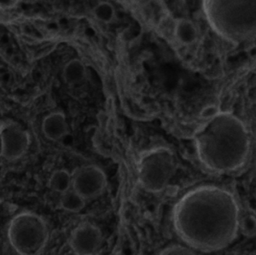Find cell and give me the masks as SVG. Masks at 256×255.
Instances as JSON below:
<instances>
[{"instance_id":"6da1fadb","label":"cell","mask_w":256,"mask_h":255,"mask_svg":"<svg viewBox=\"0 0 256 255\" xmlns=\"http://www.w3.org/2000/svg\"><path fill=\"white\" fill-rule=\"evenodd\" d=\"M240 219L235 196L217 186L190 190L172 209V227L178 237L201 252H216L229 246L240 230Z\"/></svg>"},{"instance_id":"7a4b0ae2","label":"cell","mask_w":256,"mask_h":255,"mask_svg":"<svg viewBox=\"0 0 256 255\" xmlns=\"http://www.w3.org/2000/svg\"><path fill=\"white\" fill-rule=\"evenodd\" d=\"M198 158L208 170L227 173L238 170L250 152L244 123L229 112H218L195 134Z\"/></svg>"},{"instance_id":"3957f363","label":"cell","mask_w":256,"mask_h":255,"mask_svg":"<svg viewBox=\"0 0 256 255\" xmlns=\"http://www.w3.org/2000/svg\"><path fill=\"white\" fill-rule=\"evenodd\" d=\"M204 11L223 38L240 43L256 37V1H204Z\"/></svg>"},{"instance_id":"277c9868","label":"cell","mask_w":256,"mask_h":255,"mask_svg":"<svg viewBox=\"0 0 256 255\" xmlns=\"http://www.w3.org/2000/svg\"><path fill=\"white\" fill-rule=\"evenodd\" d=\"M8 234L12 246L20 255L40 254L49 238L44 219L32 212H24L14 217Z\"/></svg>"},{"instance_id":"5b68a950","label":"cell","mask_w":256,"mask_h":255,"mask_svg":"<svg viewBox=\"0 0 256 255\" xmlns=\"http://www.w3.org/2000/svg\"><path fill=\"white\" fill-rule=\"evenodd\" d=\"M175 169L174 155L171 150L166 147L148 150L138 162V181L147 192L160 193L168 186Z\"/></svg>"},{"instance_id":"8992f818","label":"cell","mask_w":256,"mask_h":255,"mask_svg":"<svg viewBox=\"0 0 256 255\" xmlns=\"http://www.w3.org/2000/svg\"><path fill=\"white\" fill-rule=\"evenodd\" d=\"M106 186V175L96 165L82 166L72 174V188L86 200L101 195Z\"/></svg>"},{"instance_id":"52a82bcc","label":"cell","mask_w":256,"mask_h":255,"mask_svg":"<svg viewBox=\"0 0 256 255\" xmlns=\"http://www.w3.org/2000/svg\"><path fill=\"white\" fill-rule=\"evenodd\" d=\"M102 234L98 226L84 222L76 227L70 238V247L76 255H96L102 244Z\"/></svg>"},{"instance_id":"ba28073f","label":"cell","mask_w":256,"mask_h":255,"mask_svg":"<svg viewBox=\"0 0 256 255\" xmlns=\"http://www.w3.org/2000/svg\"><path fill=\"white\" fill-rule=\"evenodd\" d=\"M3 138V158L15 161L26 153L30 145V136L18 125H6L1 129Z\"/></svg>"},{"instance_id":"9c48e42d","label":"cell","mask_w":256,"mask_h":255,"mask_svg":"<svg viewBox=\"0 0 256 255\" xmlns=\"http://www.w3.org/2000/svg\"><path fill=\"white\" fill-rule=\"evenodd\" d=\"M42 131L50 141L61 140L68 132V125L65 115L61 112H52L42 122Z\"/></svg>"},{"instance_id":"30bf717a","label":"cell","mask_w":256,"mask_h":255,"mask_svg":"<svg viewBox=\"0 0 256 255\" xmlns=\"http://www.w3.org/2000/svg\"><path fill=\"white\" fill-rule=\"evenodd\" d=\"M86 72V66L83 62L80 59H72L64 66L62 78L68 85H76L84 79Z\"/></svg>"},{"instance_id":"8fae6325","label":"cell","mask_w":256,"mask_h":255,"mask_svg":"<svg viewBox=\"0 0 256 255\" xmlns=\"http://www.w3.org/2000/svg\"><path fill=\"white\" fill-rule=\"evenodd\" d=\"M175 36L181 44L192 45L198 40V30L192 21L180 19L175 24Z\"/></svg>"},{"instance_id":"7c38bea8","label":"cell","mask_w":256,"mask_h":255,"mask_svg":"<svg viewBox=\"0 0 256 255\" xmlns=\"http://www.w3.org/2000/svg\"><path fill=\"white\" fill-rule=\"evenodd\" d=\"M49 187L59 194H64L72 188V174L66 170H55L49 179Z\"/></svg>"},{"instance_id":"4fadbf2b","label":"cell","mask_w":256,"mask_h":255,"mask_svg":"<svg viewBox=\"0 0 256 255\" xmlns=\"http://www.w3.org/2000/svg\"><path fill=\"white\" fill-rule=\"evenodd\" d=\"M86 199L71 188L62 194L60 205L62 208L70 212H80L84 208Z\"/></svg>"},{"instance_id":"5bb4252c","label":"cell","mask_w":256,"mask_h":255,"mask_svg":"<svg viewBox=\"0 0 256 255\" xmlns=\"http://www.w3.org/2000/svg\"><path fill=\"white\" fill-rule=\"evenodd\" d=\"M94 15L98 20L104 24H110L116 17V10L108 2H101L94 8Z\"/></svg>"},{"instance_id":"9a60e30c","label":"cell","mask_w":256,"mask_h":255,"mask_svg":"<svg viewBox=\"0 0 256 255\" xmlns=\"http://www.w3.org/2000/svg\"><path fill=\"white\" fill-rule=\"evenodd\" d=\"M159 255H198L195 251L187 246L174 244L165 247Z\"/></svg>"},{"instance_id":"2e32d148","label":"cell","mask_w":256,"mask_h":255,"mask_svg":"<svg viewBox=\"0 0 256 255\" xmlns=\"http://www.w3.org/2000/svg\"><path fill=\"white\" fill-rule=\"evenodd\" d=\"M240 229L244 235L252 236L256 235V217L247 215L240 219Z\"/></svg>"},{"instance_id":"e0dca14e","label":"cell","mask_w":256,"mask_h":255,"mask_svg":"<svg viewBox=\"0 0 256 255\" xmlns=\"http://www.w3.org/2000/svg\"><path fill=\"white\" fill-rule=\"evenodd\" d=\"M16 5V1H9V0H0V6L4 8H12Z\"/></svg>"},{"instance_id":"ac0fdd59","label":"cell","mask_w":256,"mask_h":255,"mask_svg":"<svg viewBox=\"0 0 256 255\" xmlns=\"http://www.w3.org/2000/svg\"><path fill=\"white\" fill-rule=\"evenodd\" d=\"M3 157V138L1 134V129H0V158Z\"/></svg>"}]
</instances>
